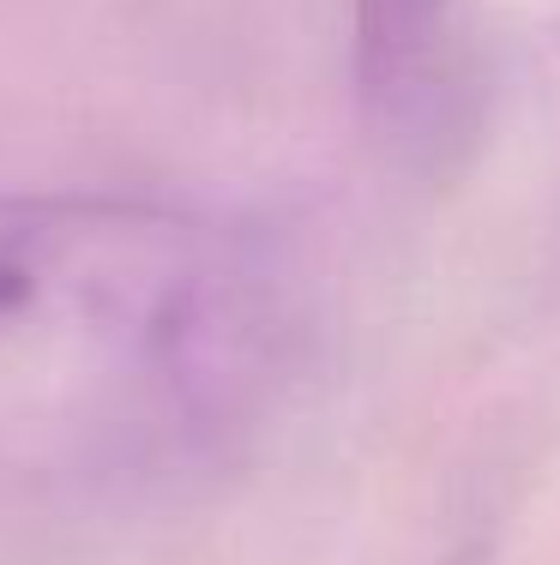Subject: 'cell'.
Returning a JSON list of instances; mask_svg holds the SVG:
<instances>
[{
  "label": "cell",
  "instance_id": "obj_1",
  "mask_svg": "<svg viewBox=\"0 0 560 565\" xmlns=\"http://www.w3.org/2000/svg\"><path fill=\"white\" fill-rule=\"evenodd\" d=\"M284 361L247 235L145 199H0V505L91 511L218 463Z\"/></svg>",
  "mask_w": 560,
  "mask_h": 565
}]
</instances>
